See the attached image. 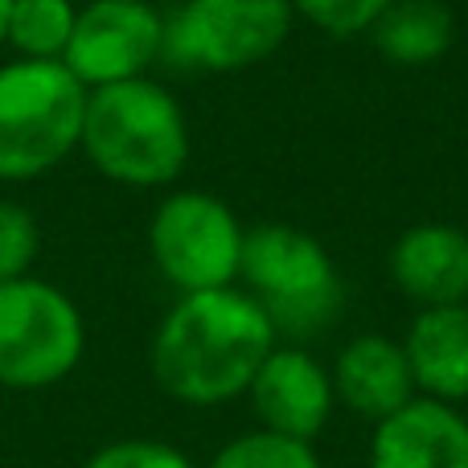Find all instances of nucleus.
Instances as JSON below:
<instances>
[{
  "instance_id": "1",
  "label": "nucleus",
  "mask_w": 468,
  "mask_h": 468,
  "mask_svg": "<svg viewBox=\"0 0 468 468\" xmlns=\"http://www.w3.org/2000/svg\"><path fill=\"white\" fill-rule=\"evenodd\" d=\"M275 349L267 313L242 288L186 292L153 333L148 366L156 387L186 407H218L247 395Z\"/></svg>"
},
{
  "instance_id": "2",
  "label": "nucleus",
  "mask_w": 468,
  "mask_h": 468,
  "mask_svg": "<svg viewBox=\"0 0 468 468\" xmlns=\"http://www.w3.org/2000/svg\"><path fill=\"white\" fill-rule=\"evenodd\" d=\"M79 153L115 186H173L189 161L186 112L173 90L148 74L95 87L87 95Z\"/></svg>"
},
{
  "instance_id": "3",
  "label": "nucleus",
  "mask_w": 468,
  "mask_h": 468,
  "mask_svg": "<svg viewBox=\"0 0 468 468\" xmlns=\"http://www.w3.org/2000/svg\"><path fill=\"white\" fill-rule=\"evenodd\" d=\"M242 292L267 313L275 337L292 346L321 337L346 313V283L313 234L267 222L247 230L239 263Z\"/></svg>"
},
{
  "instance_id": "4",
  "label": "nucleus",
  "mask_w": 468,
  "mask_h": 468,
  "mask_svg": "<svg viewBox=\"0 0 468 468\" xmlns=\"http://www.w3.org/2000/svg\"><path fill=\"white\" fill-rule=\"evenodd\" d=\"M87 95L66 62L13 58L0 66V181H37L79 153Z\"/></svg>"
},
{
  "instance_id": "5",
  "label": "nucleus",
  "mask_w": 468,
  "mask_h": 468,
  "mask_svg": "<svg viewBox=\"0 0 468 468\" xmlns=\"http://www.w3.org/2000/svg\"><path fill=\"white\" fill-rule=\"evenodd\" d=\"M87 354L82 313L41 275L0 283V387L46 390L79 370Z\"/></svg>"
},
{
  "instance_id": "6",
  "label": "nucleus",
  "mask_w": 468,
  "mask_h": 468,
  "mask_svg": "<svg viewBox=\"0 0 468 468\" xmlns=\"http://www.w3.org/2000/svg\"><path fill=\"white\" fill-rule=\"evenodd\" d=\"M242 239L247 230L230 206L202 189L169 194L148 222V255L181 296L230 288L239 280Z\"/></svg>"
},
{
  "instance_id": "7",
  "label": "nucleus",
  "mask_w": 468,
  "mask_h": 468,
  "mask_svg": "<svg viewBox=\"0 0 468 468\" xmlns=\"http://www.w3.org/2000/svg\"><path fill=\"white\" fill-rule=\"evenodd\" d=\"M292 16L288 0H186L165 16V58L186 70H247L288 41Z\"/></svg>"
},
{
  "instance_id": "8",
  "label": "nucleus",
  "mask_w": 468,
  "mask_h": 468,
  "mask_svg": "<svg viewBox=\"0 0 468 468\" xmlns=\"http://www.w3.org/2000/svg\"><path fill=\"white\" fill-rule=\"evenodd\" d=\"M165 58V13L153 0H87L74 16L66 70L87 90L144 79Z\"/></svg>"
},
{
  "instance_id": "9",
  "label": "nucleus",
  "mask_w": 468,
  "mask_h": 468,
  "mask_svg": "<svg viewBox=\"0 0 468 468\" xmlns=\"http://www.w3.org/2000/svg\"><path fill=\"white\" fill-rule=\"evenodd\" d=\"M247 395L267 431L308 440V444L324 431L337 403L333 374L300 346H275L255 370Z\"/></svg>"
},
{
  "instance_id": "10",
  "label": "nucleus",
  "mask_w": 468,
  "mask_h": 468,
  "mask_svg": "<svg viewBox=\"0 0 468 468\" xmlns=\"http://www.w3.org/2000/svg\"><path fill=\"white\" fill-rule=\"evenodd\" d=\"M370 468H468V420L452 403L415 395L378 423Z\"/></svg>"
},
{
  "instance_id": "11",
  "label": "nucleus",
  "mask_w": 468,
  "mask_h": 468,
  "mask_svg": "<svg viewBox=\"0 0 468 468\" xmlns=\"http://www.w3.org/2000/svg\"><path fill=\"white\" fill-rule=\"evenodd\" d=\"M390 280L420 308L468 304V234L448 222H420L390 247Z\"/></svg>"
},
{
  "instance_id": "12",
  "label": "nucleus",
  "mask_w": 468,
  "mask_h": 468,
  "mask_svg": "<svg viewBox=\"0 0 468 468\" xmlns=\"http://www.w3.org/2000/svg\"><path fill=\"white\" fill-rule=\"evenodd\" d=\"M333 390L349 411L374 423L403 411L420 395L403 341L382 337V333H362L341 346L337 366H333Z\"/></svg>"
},
{
  "instance_id": "13",
  "label": "nucleus",
  "mask_w": 468,
  "mask_h": 468,
  "mask_svg": "<svg viewBox=\"0 0 468 468\" xmlns=\"http://www.w3.org/2000/svg\"><path fill=\"white\" fill-rule=\"evenodd\" d=\"M407 362L415 374V390L440 403L468 399V304L420 308L407 329Z\"/></svg>"
},
{
  "instance_id": "14",
  "label": "nucleus",
  "mask_w": 468,
  "mask_h": 468,
  "mask_svg": "<svg viewBox=\"0 0 468 468\" xmlns=\"http://www.w3.org/2000/svg\"><path fill=\"white\" fill-rule=\"evenodd\" d=\"M370 41L395 66H428L452 46V13L444 0H390L370 25Z\"/></svg>"
},
{
  "instance_id": "15",
  "label": "nucleus",
  "mask_w": 468,
  "mask_h": 468,
  "mask_svg": "<svg viewBox=\"0 0 468 468\" xmlns=\"http://www.w3.org/2000/svg\"><path fill=\"white\" fill-rule=\"evenodd\" d=\"M74 16H79L74 0H13L5 25V46L16 58L62 62L74 33Z\"/></svg>"
},
{
  "instance_id": "16",
  "label": "nucleus",
  "mask_w": 468,
  "mask_h": 468,
  "mask_svg": "<svg viewBox=\"0 0 468 468\" xmlns=\"http://www.w3.org/2000/svg\"><path fill=\"white\" fill-rule=\"evenodd\" d=\"M206 468H321L308 440H292L280 431H247L214 452Z\"/></svg>"
},
{
  "instance_id": "17",
  "label": "nucleus",
  "mask_w": 468,
  "mask_h": 468,
  "mask_svg": "<svg viewBox=\"0 0 468 468\" xmlns=\"http://www.w3.org/2000/svg\"><path fill=\"white\" fill-rule=\"evenodd\" d=\"M41 250V227L21 202H0V283L33 275Z\"/></svg>"
},
{
  "instance_id": "18",
  "label": "nucleus",
  "mask_w": 468,
  "mask_h": 468,
  "mask_svg": "<svg viewBox=\"0 0 468 468\" xmlns=\"http://www.w3.org/2000/svg\"><path fill=\"white\" fill-rule=\"evenodd\" d=\"M288 5L329 37H357V33H370V25L390 0H288Z\"/></svg>"
},
{
  "instance_id": "19",
  "label": "nucleus",
  "mask_w": 468,
  "mask_h": 468,
  "mask_svg": "<svg viewBox=\"0 0 468 468\" xmlns=\"http://www.w3.org/2000/svg\"><path fill=\"white\" fill-rule=\"evenodd\" d=\"M82 468H197L186 452L161 440H112L87 456Z\"/></svg>"
},
{
  "instance_id": "20",
  "label": "nucleus",
  "mask_w": 468,
  "mask_h": 468,
  "mask_svg": "<svg viewBox=\"0 0 468 468\" xmlns=\"http://www.w3.org/2000/svg\"><path fill=\"white\" fill-rule=\"evenodd\" d=\"M8 8H13V0H0V46H5V25H8Z\"/></svg>"
}]
</instances>
